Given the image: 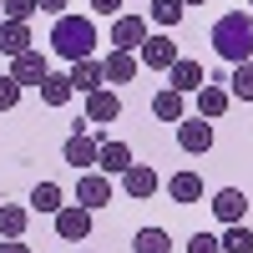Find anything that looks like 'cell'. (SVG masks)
I'll return each mask as SVG.
<instances>
[{
    "mask_svg": "<svg viewBox=\"0 0 253 253\" xmlns=\"http://www.w3.org/2000/svg\"><path fill=\"white\" fill-rule=\"evenodd\" d=\"M182 15H187L182 0H152V5H147V20H152V26H162V31L182 26Z\"/></svg>",
    "mask_w": 253,
    "mask_h": 253,
    "instance_id": "22",
    "label": "cell"
},
{
    "mask_svg": "<svg viewBox=\"0 0 253 253\" xmlns=\"http://www.w3.org/2000/svg\"><path fill=\"white\" fill-rule=\"evenodd\" d=\"M137 61H142V66H152V71H167V66H172V61H177V41H167V31H147V41H142V46H137Z\"/></svg>",
    "mask_w": 253,
    "mask_h": 253,
    "instance_id": "5",
    "label": "cell"
},
{
    "mask_svg": "<svg viewBox=\"0 0 253 253\" xmlns=\"http://www.w3.org/2000/svg\"><path fill=\"white\" fill-rule=\"evenodd\" d=\"M26 223H31V208L0 203V238H20V233H26Z\"/></svg>",
    "mask_w": 253,
    "mask_h": 253,
    "instance_id": "23",
    "label": "cell"
},
{
    "mask_svg": "<svg viewBox=\"0 0 253 253\" xmlns=\"http://www.w3.org/2000/svg\"><path fill=\"white\" fill-rule=\"evenodd\" d=\"M132 253H172V238H167V228H137Z\"/></svg>",
    "mask_w": 253,
    "mask_h": 253,
    "instance_id": "24",
    "label": "cell"
},
{
    "mask_svg": "<svg viewBox=\"0 0 253 253\" xmlns=\"http://www.w3.org/2000/svg\"><path fill=\"white\" fill-rule=\"evenodd\" d=\"M182 5H203V0H182Z\"/></svg>",
    "mask_w": 253,
    "mask_h": 253,
    "instance_id": "34",
    "label": "cell"
},
{
    "mask_svg": "<svg viewBox=\"0 0 253 253\" xmlns=\"http://www.w3.org/2000/svg\"><path fill=\"white\" fill-rule=\"evenodd\" d=\"M31 51V20H0V56Z\"/></svg>",
    "mask_w": 253,
    "mask_h": 253,
    "instance_id": "17",
    "label": "cell"
},
{
    "mask_svg": "<svg viewBox=\"0 0 253 253\" xmlns=\"http://www.w3.org/2000/svg\"><path fill=\"white\" fill-rule=\"evenodd\" d=\"M96 147H101V137H86V132H71L66 137V147H61V157H66L76 172H91L96 167Z\"/></svg>",
    "mask_w": 253,
    "mask_h": 253,
    "instance_id": "10",
    "label": "cell"
},
{
    "mask_svg": "<svg viewBox=\"0 0 253 253\" xmlns=\"http://www.w3.org/2000/svg\"><path fill=\"white\" fill-rule=\"evenodd\" d=\"M0 253H31V243H20V238H0Z\"/></svg>",
    "mask_w": 253,
    "mask_h": 253,
    "instance_id": "32",
    "label": "cell"
},
{
    "mask_svg": "<svg viewBox=\"0 0 253 253\" xmlns=\"http://www.w3.org/2000/svg\"><path fill=\"white\" fill-rule=\"evenodd\" d=\"M167 76H172L167 86H172V91H182V96H193V91L203 86V81H208V71L198 66V61H187V56H177L172 66H167Z\"/></svg>",
    "mask_w": 253,
    "mask_h": 253,
    "instance_id": "13",
    "label": "cell"
},
{
    "mask_svg": "<svg viewBox=\"0 0 253 253\" xmlns=\"http://www.w3.org/2000/svg\"><path fill=\"white\" fill-rule=\"evenodd\" d=\"M213 51L228 61V66H238V61L253 56V10H228V15H218V26H213Z\"/></svg>",
    "mask_w": 253,
    "mask_h": 253,
    "instance_id": "1",
    "label": "cell"
},
{
    "mask_svg": "<svg viewBox=\"0 0 253 253\" xmlns=\"http://www.w3.org/2000/svg\"><path fill=\"white\" fill-rule=\"evenodd\" d=\"M223 253H253V233H248V223H228V233L218 238Z\"/></svg>",
    "mask_w": 253,
    "mask_h": 253,
    "instance_id": "27",
    "label": "cell"
},
{
    "mask_svg": "<svg viewBox=\"0 0 253 253\" xmlns=\"http://www.w3.org/2000/svg\"><path fill=\"white\" fill-rule=\"evenodd\" d=\"M56 208H61V187L56 182H36L31 187V213H51L56 218Z\"/></svg>",
    "mask_w": 253,
    "mask_h": 253,
    "instance_id": "26",
    "label": "cell"
},
{
    "mask_svg": "<svg viewBox=\"0 0 253 253\" xmlns=\"http://www.w3.org/2000/svg\"><path fill=\"white\" fill-rule=\"evenodd\" d=\"M157 182H162V177H157V167H147V162H132V167L122 172V193L142 203V198H152V193H157Z\"/></svg>",
    "mask_w": 253,
    "mask_h": 253,
    "instance_id": "11",
    "label": "cell"
},
{
    "mask_svg": "<svg viewBox=\"0 0 253 253\" xmlns=\"http://www.w3.org/2000/svg\"><path fill=\"white\" fill-rule=\"evenodd\" d=\"M46 71H51V61L41 56L36 46L20 51V56H10V76L20 81V86H41V81H46Z\"/></svg>",
    "mask_w": 253,
    "mask_h": 253,
    "instance_id": "7",
    "label": "cell"
},
{
    "mask_svg": "<svg viewBox=\"0 0 253 253\" xmlns=\"http://www.w3.org/2000/svg\"><path fill=\"white\" fill-rule=\"evenodd\" d=\"M228 96L233 101H253V61H238L233 76H228Z\"/></svg>",
    "mask_w": 253,
    "mask_h": 253,
    "instance_id": "25",
    "label": "cell"
},
{
    "mask_svg": "<svg viewBox=\"0 0 253 253\" xmlns=\"http://www.w3.org/2000/svg\"><path fill=\"white\" fill-rule=\"evenodd\" d=\"M66 76H71V91H81V96H91L101 81H107V76H101V61H91V56H86V61H71Z\"/></svg>",
    "mask_w": 253,
    "mask_h": 253,
    "instance_id": "18",
    "label": "cell"
},
{
    "mask_svg": "<svg viewBox=\"0 0 253 253\" xmlns=\"http://www.w3.org/2000/svg\"><path fill=\"white\" fill-rule=\"evenodd\" d=\"M51 51L56 56H66V61H86L96 51V26L86 15H56V26H51Z\"/></svg>",
    "mask_w": 253,
    "mask_h": 253,
    "instance_id": "2",
    "label": "cell"
},
{
    "mask_svg": "<svg viewBox=\"0 0 253 253\" xmlns=\"http://www.w3.org/2000/svg\"><path fill=\"white\" fill-rule=\"evenodd\" d=\"M76 203L91 208V213H96V208H107V203H112V177L96 172V167H91V172H76Z\"/></svg>",
    "mask_w": 253,
    "mask_h": 253,
    "instance_id": "4",
    "label": "cell"
},
{
    "mask_svg": "<svg viewBox=\"0 0 253 253\" xmlns=\"http://www.w3.org/2000/svg\"><path fill=\"white\" fill-rule=\"evenodd\" d=\"M56 238H66V243H86V238H91V208H81V203H61V208H56Z\"/></svg>",
    "mask_w": 253,
    "mask_h": 253,
    "instance_id": "3",
    "label": "cell"
},
{
    "mask_svg": "<svg viewBox=\"0 0 253 253\" xmlns=\"http://www.w3.org/2000/svg\"><path fill=\"white\" fill-rule=\"evenodd\" d=\"M243 213H248V198L238 187H218L213 193V218L218 223H243Z\"/></svg>",
    "mask_w": 253,
    "mask_h": 253,
    "instance_id": "15",
    "label": "cell"
},
{
    "mask_svg": "<svg viewBox=\"0 0 253 253\" xmlns=\"http://www.w3.org/2000/svg\"><path fill=\"white\" fill-rule=\"evenodd\" d=\"M0 20H5V15H0Z\"/></svg>",
    "mask_w": 253,
    "mask_h": 253,
    "instance_id": "36",
    "label": "cell"
},
{
    "mask_svg": "<svg viewBox=\"0 0 253 253\" xmlns=\"http://www.w3.org/2000/svg\"><path fill=\"white\" fill-rule=\"evenodd\" d=\"M193 96H198V117H208V122H218L228 107H233V96H228V86H223V81H203Z\"/></svg>",
    "mask_w": 253,
    "mask_h": 253,
    "instance_id": "12",
    "label": "cell"
},
{
    "mask_svg": "<svg viewBox=\"0 0 253 253\" xmlns=\"http://www.w3.org/2000/svg\"><path fill=\"white\" fill-rule=\"evenodd\" d=\"M20 91H26V86H20L10 71H0V112H15L20 107Z\"/></svg>",
    "mask_w": 253,
    "mask_h": 253,
    "instance_id": "28",
    "label": "cell"
},
{
    "mask_svg": "<svg viewBox=\"0 0 253 253\" xmlns=\"http://www.w3.org/2000/svg\"><path fill=\"white\" fill-rule=\"evenodd\" d=\"M96 15H122V0H91Z\"/></svg>",
    "mask_w": 253,
    "mask_h": 253,
    "instance_id": "31",
    "label": "cell"
},
{
    "mask_svg": "<svg viewBox=\"0 0 253 253\" xmlns=\"http://www.w3.org/2000/svg\"><path fill=\"white\" fill-rule=\"evenodd\" d=\"M177 147H182V152H193V157H203L208 147H213V122H208V117L177 122Z\"/></svg>",
    "mask_w": 253,
    "mask_h": 253,
    "instance_id": "9",
    "label": "cell"
},
{
    "mask_svg": "<svg viewBox=\"0 0 253 253\" xmlns=\"http://www.w3.org/2000/svg\"><path fill=\"white\" fill-rule=\"evenodd\" d=\"M36 5L46 10V15H66V0H36Z\"/></svg>",
    "mask_w": 253,
    "mask_h": 253,
    "instance_id": "33",
    "label": "cell"
},
{
    "mask_svg": "<svg viewBox=\"0 0 253 253\" xmlns=\"http://www.w3.org/2000/svg\"><path fill=\"white\" fill-rule=\"evenodd\" d=\"M167 198H172V203H198L203 198V177L198 172H172V177H167Z\"/></svg>",
    "mask_w": 253,
    "mask_h": 253,
    "instance_id": "19",
    "label": "cell"
},
{
    "mask_svg": "<svg viewBox=\"0 0 253 253\" xmlns=\"http://www.w3.org/2000/svg\"><path fill=\"white\" fill-rule=\"evenodd\" d=\"M41 5H36V0H0V15H5V20H31Z\"/></svg>",
    "mask_w": 253,
    "mask_h": 253,
    "instance_id": "29",
    "label": "cell"
},
{
    "mask_svg": "<svg viewBox=\"0 0 253 253\" xmlns=\"http://www.w3.org/2000/svg\"><path fill=\"white\" fill-rule=\"evenodd\" d=\"M137 51H107V61H101V76L112 81V86H126V81L137 76Z\"/></svg>",
    "mask_w": 253,
    "mask_h": 253,
    "instance_id": "14",
    "label": "cell"
},
{
    "mask_svg": "<svg viewBox=\"0 0 253 253\" xmlns=\"http://www.w3.org/2000/svg\"><path fill=\"white\" fill-rule=\"evenodd\" d=\"M36 91H41L46 107H66V101L76 96V91H71V76H61V71H46V81H41Z\"/></svg>",
    "mask_w": 253,
    "mask_h": 253,
    "instance_id": "20",
    "label": "cell"
},
{
    "mask_svg": "<svg viewBox=\"0 0 253 253\" xmlns=\"http://www.w3.org/2000/svg\"><path fill=\"white\" fill-rule=\"evenodd\" d=\"M182 112H187V96H182V91L167 86V91L152 96V117H157V122H182Z\"/></svg>",
    "mask_w": 253,
    "mask_h": 253,
    "instance_id": "21",
    "label": "cell"
},
{
    "mask_svg": "<svg viewBox=\"0 0 253 253\" xmlns=\"http://www.w3.org/2000/svg\"><path fill=\"white\" fill-rule=\"evenodd\" d=\"M117 117H122V96L107 91V86H96V91L86 96V122L101 126V122H117Z\"/></svg>",
    "mask_w": 253,
    "mask_h": 253,
    "instance_id": "16",
    "label": "cell"
},
{
    "mask_svg": "<svg viewBox=\"0 0 253 253\" xmlns=\"http://www.w3.org/2000/svg\"><path fill=\"white\" fill-rule=\"evenodd\" d=\"M187 253H223V243L213 233H193V238H187Z\"/></svg>",
    "mask_w": 253,
    "mask_h": 253,
    "instance_id": "30",
    "label": "cell"
},
{
    "mask_svg": "<svg viewBox=\"0 0 253 253\" xmlns=\"http://www.w3.org/2000/svg\"><path fill=\"white\" fill-rule=\"evenodd\" d=\"M126 167H132V147H126V142H117V137H101V147H96V172L122 177Z\"/></svg>",
    "mask_w": 253,
    "mask_h": 253,
    "instance_id": "8",
    "label": "cell"
},
{
    "mask_svg": "<svg viewBox=\"0 0 253 253\" xmlns=\"http://www.w3.org/2000/svg\"><path fill=\"white\" fill-rule=\"evenodd\" d=\"M142 41H147V20L142 15H132V10L112 15V51H137Z\"/></svg>",
    "mask_w": 253,
    "mask_h": 253,
    "instance_id": "6",
    "label": "cell"
},
{
    "mask_svg": "<svg viewBox=\"0 0 253 253\" xmlns=\"http://www.w3.org/2000/svg\"><path fill=\"white\" fill-rule=\"evenodd\" d=\"M248 10H253V0H248Z\"/></svg>",
    "mask_w": 253,
    "mask_h": 253,
    "instance_id": "35",
    "label": "cell"
}]
</instances>
